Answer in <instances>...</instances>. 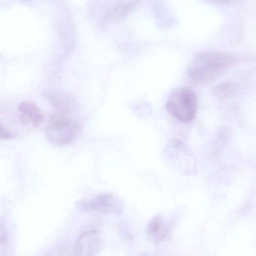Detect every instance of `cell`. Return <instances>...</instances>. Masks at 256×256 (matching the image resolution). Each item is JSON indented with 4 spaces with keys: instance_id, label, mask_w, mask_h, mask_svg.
Masks as SVG:
<instances>
[{
    "instance_id": "obj_1",
    "label": "cell",
    "mask_w": 256,
    "mask_h": 256,
    "mask_svg": "<svg viewBox=\"0 0 256 256\" xmlns=\"http://www.w3.org/2000/svg\"><path fill=\"white\" fill-rule=\"evenodd\" d=\"M234 58L222 52H203L189 63L187 74L194 84L208 85L219 79L234 63Z\"/></svg>"
},
{
    "instance_id": "obj_2",
    "label": "cell",
    "mask_w": 256,
    "mask_h": 256,
    "mask_svg": "<svg viewBox=\"0 0 256 256\" xmlns=\"http://www.w3.org/2000/svg\"><path fill=\"white\" fill-rule=\"evenodd\" d=\"M81 127L79 123L63 116H54L45 128L47 140L57 146L72 144L78 138Z\"/></svg>"
},
{
    "instance_id": "obj_3",
    "label": "cell",
    "mask_w": 256,
    "mask_h": 256,
    "mask_svg": "<svg viewBox=\"0 0 256 256\" xmlns=\"http://www.w3.org/2000/svg\"><path fill=\"white\" fill-rule=\"evenodd\" d=\"M166 109L171 115L180 122H189L196 115V96L189 88H179L168 98Z\"/></svg>"
},
{
    "instance_id": "obj_4",
    "label": "cell",
    "mask_w": 256,
    "mask_h": 256,
    "mask_svg": "<svg viewBox=\"0 0 256 256\" xmlns=\"http://www.w3.org/2000/svg\"><path fill=\"white\" fill-rule=\"evenodd\" d=\"M139 0H93L90 6L93 16L105 22L121 19L133 10Z\"/></svg>"
},
{
    "instance_id": "obj_5",
    "label": "cell",
    "mask_w": 256,
    "mask_h": 256,
    "mask_svg": "<svg viewBox=\"0 0 256 256\" xmlns=\"http://www.w3.org/2000/svg\"><path fill=\"white\" fill-rule=\"evenodd\" d=\"M77 208L86 213L120 214L123 210V203L114 194H105L78 202Z\"/></svg>"
},
{
    "instance_id": "obj_6",
    "label": "cell",
    "mask_w": 256,
    "mask_h": 256,
    "mask_svg": "<svg viewBox=\"0 0 256 256\" xmlns=\"http://www.w3.org/2000/svg\"><path fill=\"white\" fill-rule=\"evenodd\" d=\"M100 248V236L96 230L83 233L73 248L74 256H94Z\"/></svg>"
},
{
    "instance_id": "obj_7",
    "label": "cell",
    "mask_w": 256,
    "mask_h": 256,
    "mask_svg": "<svg viewBox=\"0 0 256 256\" xmlns=\"http://www.w3.org/2000/svg\"><path fill=\"white\" fill-rule=\"evenodd\" d=\"M20 120L24 124L36 128L40 126L44 120V116L39 106L30 102H24L18 106Z\"/></svg>"
},
{
    "instance_id": "obj_8",
    "label": "cell",
    "mask_w": 256,
    "mask_h": 256,
    "mask_svg": "<svg viewBox=\"0 0 256 256\" xmlns=\"http://www.w3.org/2000/svg\"><path fill=\"white\" fill-rule=\"evenodd\" d=\"M147 234L150 240L159 243L168 238L169 228L160 216H156L147 225Z\"/></svg>"
},
{
    "instance_id": "obj_9",
    "label": "cell",
    "mask_w": 256,
    "mask_h": 256,
    "mask_svg": "<svg viewBox=\"0 0 256 256\" xmlns=\"http://www.w3.org/2000/svg\"><path fill=\"white\" fill-rule=\"evenodd\" d=\"M234 90V86L232 84L226 82L218 86L214 90V94L218 98L227 97Z\"/></svg>"
},
{
    "instance_id": "obj_10",
    "label": "cell",
    "mask_w": 256,
    "mask_h": 256,
    "mask_svg": "<svg viewBox=\"0 0 256 256\" xmlns=\"http://www.w3.org/2000/svg\"><path fill=\"white\" fill-rule=\"evenodd\" d=\"M47 256H74L73 250H69L65 248L54 250V251L50 252Z\"/></svg>"
},
{
    "instance_id": "obj_11",
    "label": "cell",
    "mask_w": 256,
    "mask_h": 256,
    "mask_svg": "<svg viewBox=\"0 0 256 256\" xmlns=\"http://www.w3.org/2000/svg\"><path fill=\"white\" fill-rule=\"evenodd\" d=\"M213 1L218 2L220 3H227L229 2L232 1V0H213Z\"/></svg>"
}]
</instances>
